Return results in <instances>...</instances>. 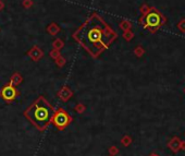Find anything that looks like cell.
Wrapping results in <instances>:
<instances>
[{
  "label": "cell",
  "mask_w": 185,
  "mask_h": 156,
  "mask_svg": "<svg viewBox=\"0 0 185 156\" xmlns=\"http://www.w3.org/2000/svg\"><path fill=\"white\" fill-rule=\"evenodd\" d=\"M105 36L112 40L116 37V32L111 31L97 14H94L75 33V38L81 42L86 49L90 50L92 55H94V47H97L98 54H100L102 48H107L108 44L104 40Z\"/></svg>",
  "instance_id": "1"
},
{
  "label": "cell",
  "mask_w": 185,
  "mask_h": 156,
  "mask_svg": "<svg viewBox=\"0 0 185 156\" xmlns=\"http://www.w3.org/2000/svg\"><path fill=\"white\" fill-rule=\"evenodd\" d=\"M25 116L38 128L43 130L52 120L54 109L44 97H39L26 111Z\"/></svg>",
  "instance_id": "2"
},
{
  "label": "cell",
  "mask_w": 185,
  "mask_h": 156,
  "mask_svg": "<svg viewBox=\"0 0 185 156\" xmlns=\"http://www.w3.org/2000/svg\"><path fill=\"white\" fill-rule=\"evenodd\" d=\"M52 120H54V123L57 126L58 128L62 129L65 126L69 125L71 118L68 115L67 111H64L63 109H59L57 112H54V116H52Z\"/></svg>",
  "instance_id": "3"
},
{
  "label": "cell",
  "mask_w": 185,
  "mask_h": 156,
  "mask_svg": "<svg viewBox=\"0 0 185 156\" xmlns=\"http://www.w3.org/2000/svg\"><path fill=\"white\" fill-rule=\"evenodd\" d=\"M161 23V17L157 11H152L149 12L145 18V25L146 27H150V29H155L158 27Z\"/></svg>",
  "instance_id": "4"
},
{
  "label": "cell",
  "mask_w": 185,
  "mask_h": 156,
  "mask_svg": "<svg viewBox=\"0 0 185 156\" xmlns=\"http://www.w3.org/2000/svg\"><path fill=\"white\" fill-rule=\"evenodd\" d=\"M2 98H4L6 100H13L17 97V89L13 88L12 85H7L0 92Z\"/></svg>",
  "instance_id": "5"
},
{
  "label": "cell",
  "mask_w": 185,
  "mask_h": 156,
  "mask_svg": "<svg viewBox=\"0 0 185 156\" xmlns=\"http://www.w3.org/2000/svg\"><path fill=\"white\" fill-rule=\"evenodd\" d=\"M28 55L34 59V60H38V59H39L40 57L43 56V52H42V50H40L38 47H33L31 50H29Z\"/></svg>",
  "instance_id": "6"
},
{
  "label": "cell",
  "mask_w": 185,
  "mask_h": 156,
  "mask_svg": "<svg viewBox=\"0 0 185 156\" xmlns=\"http://www.w3.org/2000/svg\"><path fill=\"white\" fill-rule=\"evenodd\" d=\"M47 31H48V33H50L51 35H56V34L60 31V27H59L56 23H52V24H50L49 26H48Z\"/></svg>",
  "instance_id": "7"
},
{
  "label": "cell",
  "mask_w": 185,
  "mask_h": 156,
  "mask_svg": "<svg viewBox=\"0 0 185 156\" xmlns=\"http://www.w3.org/2000/svg\"><path fill=\"white\" fill-rule=\"evenodd\" d=\"M52 46H54V49H60L61 47H63V42L61 40H56L54 42V44H52Z\"/></svg>",
  "instance_id": "8"
},
{
  "label": "cell",
  "mask_w": 185,
  "mask_h": 156,
  "mask_svg": "<svg viewBox=\"0 0 185 156\" xmlns=\"http://www.w3.org/2000/svg\"><path fill=\"white\" fill-rule=\"evenodd\" d=\"M59 51H58V49H54V50H51V52H50V56L52 57V58H57V57L59 56Z\"/></svg>",
  "instance_id": "9"
},
{
  "label": "cell",
  "mask_w": 185,
  "mask_h": 156,
  "mask_svg": "<svg viewBox=\"0 0 185 156\" xmlns=\"http://www.w3.org/2000/svg\"><path fill=\"white\" fill-rule=\"evenodd\" d=\"M32 4H33V2H32L31 0H24V2H23V6L27 9H28L29 7H32Z\"/></svg>",
  "instance_id": "10"
},
{
  "label": "cell",
  "mask_w": 185,
  "mask_h": 156,
  "mask_svg": "<svg viewBox=\"0 0 185 156\" xmlns=\"http://www.w3.org/2000/svg\"><path fill=\"white\" fill-rule=\"evenodd\" d=\"M130 27V24L129 23H125V22H123V23H121V29H124V30H127Z\"/></svg>",
  "instance_id": "11"
},
{
  "label": "cell",
  "mask_w": 185,
  "mask_h": 156,
  "mask_svg": "<svg viewBox=\"0 0 185 156\" xmlns=\"http://www.w3.org/2000/svg\"><path fill=\"white\" fill-rule=\"evenodd\" d=\"M3 7H4L3 2H1V1H0V10H2V9H3Z\"/></svg>",
  "instance_id": "12"
}]
</instances>
